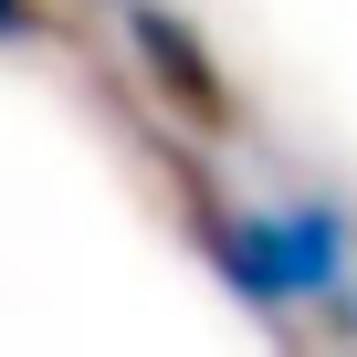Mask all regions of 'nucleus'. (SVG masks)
Segmentation results:
<instances>
[{
    "instance_id": "obj_3",
    "label": "nucleus",
    "mask_w": 357,
    "mask_h": 357,
    "mask_svg": "<svg viewBox=\"0 0 357 357\" xmlns=\"http://www.w3.org/2000/svg\"><path fill=\"white\" fill-rule=\"evenodd\" d=\"M0 43H43V0H0Z\"/></svg>"
},
{
    "instance_id": "obj_1",
    "label": "nucleus",
    "mask_w": 357,
    "mask_h": 357,
    "mask_svg": "<svg viewBox=\"0 0 357 357\" xmlns=\"http://www.w3.org/2000/svg\"><path fill=\"white\" fill-rule=\"evenodd\" d=\"M200 252L211 273L263 315V326H305V315H347L357 305V221L336 200H252V211H200Z\"/></svg>"
},
{
    "instance_id": "obj_2",
    "label": "nucleus",
    "mask_w": 357,
    "mask_h": 357,
    "mask_svg": "<svg viewBox=\"0 0 357 357\" xmlns=\"http://www.w3.org/2000/svg\"><path fill=\"white\" fill-rule=\"evenodd\" d=\"M116 32L137 43V63H147V84L190 116V126H221L231 116V84H221V63L200 53V32L168 11V0H116Z\"/></svg>"
}]
</instances>
